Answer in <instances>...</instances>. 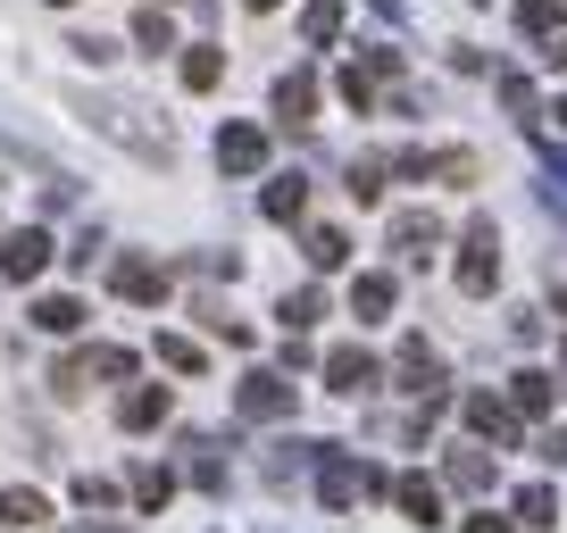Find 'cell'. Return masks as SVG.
Here are the masks:
<instances>
[{
  "label": "cell",
  "instance_id": "obj_1",
  "mask_svg": "<svg viewBox=\"0 0 567 533\" xmlns=\"http://www.w3.org/2000/svg\"><path fill=\"white\" fill-rule=\"evenodd\" d=\"M375 492H392L384 467H359L351 450H334V442L318 450V500L326 509H359V500H375Z\"/></svg>",
  "mask_w": 567,
  "mask_h": 533
},
{
  "label": "cell",
  "instance_id": "obj_2",
  "mask_svg": "<svg viewBox=\"0 0 567 533\" xmlns=\"http://www.w3.org/2000/svg\"><path fill=\"white\" fill-rule=\"evenodd\" d=\"M493 284H501V233H493V217H476L467 242H460V292H467V301H484Z\"/></svg>",
  "mask_w": 567,
  "mask_h": 533
},
{
  "label": "cell",
  "instance_id": "obj_3",
  "mask_svg": "<svg viewBox=\"0 0 567 533\" xmlns=\"http://www.w3.org/2000/svg\"><path fill=\"white\" fill-rule=\"evenodd\" d=\"M234 400H243V417H250V426H276V417H292V384H284L276 367H250Z\"/></svg>",
  "mask_w": 567,
  "mask_h": 533
},
{
  "label": "cell",
  "instance_id": "obj_4",
  "mask_svg": "<svg viewBox=\"0 0 567 533\" xmlns=\"http://www.w3.org/2000/svg\"><path fill=\"white\" fill-rule=\"evenodd\" d=\"M42 266H51V233H42V226L0 233V275H9V284H34Z\"/></svg>",
  "mask_w": 567,
  "mask_h": 533
},
{
  "label": "cell",
  "instance_id": "obj_5",
  "mask_svg": "<svg viewBox=\"0 0 567 533\" xmlns=\"http://www.w3.org/2000/svg\"><path fill=\"white\" fill-rule=\"evenodd\" d=\"M467 433H484V442H517V400H493V391H467L460 400Z\"/></svg>",
  "mask_w": 567,
  "mask_h": 533
},
{
  "label": "cell",
  "instance_id": "obj_6",
  "mask_svg": "<svg viewBox=\"0 0 567 533\" xmlns=\"http://www.w3.org/2000/svg\"><path fill=\"white\" fill-rule=\"evenodd\" d=\"M109 284H117V301L151 309V301H167V266L159 259H117V266H109Z\"/></svg>",
  "mask_w": 567,
  "mask_h": 533
},
{
  "label": "cell",
  "instance_id": "obj_7",
  "mask_svg": "<svg viewBox=\"0 0 567 533\" xmlns=\"http://www.w3.org/2000/svg\"><path fill=\"white\" fill-rule=\"evenodd\" d=\"M392 176H443V184H467L476 176V150H401Z\"/></svg>",
  "mask_w": 567,
  "mask_h": 533
},
{
  "label": "cell",
  "instance_id": "obj_8",
  "mask_svg": "<svg viewBox=\"0 0 567 533\" xmlns=\"http://www.w3.org/2000/svg\"><path fill=\"white\" fill-rule=\"evenodd\" d=\"M217 167H226V176H259L267 167V134L259 125H226V134H217Z\"/></svg>",
  "mask_w": 567,
  "mask_h": 533
},
{
  "label": "cell",
  "instance_id": "obj_9",
  "mask_svg": "<svg viewBox=\"0 0 567 533\" xmlns=\"http://www.w3.org/2000/svg\"><path fill=\"white\" fill-rule=\"evenodd\" d=\"M392 500H401L409 525H443V483H425V475H392Z\"/></svg>",
  "mask_w": 567,
  "mask_h": 533
},
{
  "label": "cell",
  "instance_id": "obj_10",
  "mask_svg": "<svg viewBox=\"0 0 567 533\" xmlns=\"http://www.w3.org/2000/svg\"><path fill=\"white\" fill-rule=\"evenodd\" d=\"M276 117L284 125H309V117H318V75H309V67L276 75Z\"/></svg>",
  "mask_w": 567,
  "mask_h": 533
},
{
  "label": "cell",
  "instance_id": "obj_11",
  "mask_svg": "<svg viewBox=\"0 0 567 533\" xmlns=\"http://www.w3.org/2000/svg\"><path fill=\"white\" fill-rule=\"evenodd\" d=\"M117 426L125 433H151V426H167V384H134L117 400Z\"/></svg>",
  "mask_w": 567,
  "mask_h": 533
},
{
  "label": "cell",
  "instance_id": "obj_12",
  "mask_svg": "<svg viewBox=\"0 0 567 533\" xmlns=\"http://www.w3.org/2000/svg\"><path fill=\"white\" fill-rule=\"evenodd\" d=\"M401 391H417V400H434V391H443V358L425 351L417 334L401 342Z\"/></svg>",
  "mask_w": 567,
  "mask_h": 533
},
{
  "label": "cell",
  "instance_id": "obj_13",
  "mask_svg": "<svg viewBox=\"0 0 567 533\" xmlns=\"http://www.w3.org/2000/svg\"><path fill=\"white\" fill-rule=\"evenodd\" d=\"M326 384L334 391H375V358L359 351V342H342V351H326Z\"/></svg>",
  "mask_w": 567,
  "mask_h": 533
},
{
  "label": "cell",
  "instance_id": "obj_14",
  "mask_svg": "<svg viewBox=\"0 0 567 533\" xmlns=\"http://www.w3.org/2000/svg\"><path fill=\"white\" fill-rule=\"evenodd\" d=\"M434 242H443V226H434L425 209H401V217H392V250H401V259H434Z\"/></svg>",
  "mask_w": 567,
  "mask_h": 533
},
{
  "label": "cell",
  "instance_id": "obj_15",
  "mask_svg": "<svg viewBox=\"0 0 567 533\" xmlns=\"http://www.w3.org/2000/svg\"><path fill=\"white\" fill-rule=\"evenodd\" d=\"M259 209L276 217V226H301V209H309V176H276V184L259 192Z\"/></svg>",
  "mask_w": 567,
  "mask_h": 533
},
{
  "label": "cell",
  "instance_id": "obj_16",
  "mask_svg": "<svg viewBox=\"0 0 567 533\" xmlns=\"http://www.w3.org/2000/svg\"><path fill=\"white\" fill-rule=\"evenodd\" d=\"M517 34L559 42V34H567V9H559V0H517Z\"/></svg>",
  "mask_w": 567,
  "mask_h": 533
},
{
  "label": "cell",
  "instance_id": "obj_17",
  "mask_svg": "<svg viewBox=\"0 0 567 533\" xmlns=\"http://www.w3.org/2000/svg\"><path fill=\"white\" fill-rule=\"evenodd\" d=\"M125 492H134V509L159 516L167 500H176V475H167V467H134V475H125Z\"/></svg>",
  "mask_w": 567,
  "mask_h": 533
},
{
  "label": "cell",
  "instance_id": "obj_18",
  "mask_svg": "<svg viewBox=\"0 0 567 533\" xmlns=\"http://www.w3.org/2000/svg\"><path fill=\"white\" fill-rule=\"evenodd\" d=\"M443 483H460V492H493V459H484V450H451Z\"/></svg>",
  "mask_w": 567,
  "mask_h": 533
},
{
  "label": "cell",
  "instance_id": "obj_19",
  "mask_svg": "<svg viewBox=\"0 0 567 533\" xmlns=\"http://www.w3.org/2000/svg\"><path fill=\"white\" fill-rule=\"evenodd\" d=\"M351 317H359V325L392 317V275H359V284H351Z\"/></svg>",
  "mask_w": 567,
  "mask_h": 533
},
{
  "label": "cell",
  "instance_id": "obj_20",
  "mask_svg": "<svg viewBox=\"0 0 567 533\" xmlns=\"http://www.w3.org/2000/svg\"><path fill=\"white\" fill-rule=\"evenodd\" d=\"M276 317H284V334H309V325L326 317V292H318V284H301V292H284V309H276Z\"/></svg>",
  "mask_w": 567,
  "mask_h": 533
},
{
  "label": "cell",
  "instance_id": "obj_21",
  "mask_svg": "<svg viewBox=\"0 0 567 533\" xmlns=\"http://www.w3.org/2000/svg\"><path fill=\"white\" fill-rule=\"evenodd\" d=\"M301 250H309V266H318V275H334V266L351 259V242H342V226H309V242H301Z\"/></svg>",
  "mask_w": 567,
  "mask_h": 533
},
{
  "label": "cell",
  "instance_id": "obj_22",
  "mask_svg": "<svg viewBox=\"0 0 567 533\" xmlns=\"http://www.w3.org/2000/svg\"><path fill=\"white\" fill-rule=\"evenodd\" d=\"M517 516H526L534 533H550L559 525V492H550V483H526V492H517Z\"/></svg>",
  "mask_w": 567,
  "mask_h": 533
},
{
  "label": "cell",
  "instance_id": "obj_23",
  "mask_svg": "<svg viewBox=\"0 0 567 533\" xmlns=\"http://www.w3.org/2000/svg\"><path fill=\"white\" fill-rule=\"evenodd\" d=\"M217 75H226V51L193 42V51H184V84H193V92H217Z\"/></svg>",
  "mask_w": 567,
  "mask_h": 533
},
{
  "label": "cell",
  "instance_id": "obj_24",
  "mask_svg": "<svg viewBox=\"0 0 567 533\" xmlns=\"http://www.w3.org/2000/svg\"><path fill=\"white\" fill-rule=\"evenodd\" d=\"M509 400H517V417H550V375H509Z\"/></svg>",
  "mask_w": 567,
  "mask_h": 533
},
{
  "label": "cell",
  "instance_id": "obj_25",
  "mask_svg": "<svg viewBox=\"0 0 567 533\" xmlns=\"http://www.w3.org/2000/svg\"><path fill=\"white\" fill-rule=\"evenodd\" d=\"M134 42H142V51H176V25H167V0H151V9L134 18Z\"/></svg>",
  "mask_w": 567,
  "mask_h": 533
},
{
  "label": "cell",
  "instance_id": "obj_26",
  "mask_svg": "<svg viewBox=\"0 0 567 533\" xmlns=\"http://www.w3.org/2000/svg\"><path fill=\"white\" fill-rule=\"evenodd\" d=\"M34 325H42V334H75V325H84V309H75L68 292H51V301H34Z\"/></svg>",
  "mask_w": 567,
  "mask_h": 533
},
{
  "label": "cell",
  "instance_id": "obj_27",
  "mask_svg": "<svg viewBox=\"0 0 567 533\" xmlns=\"http://www.w3.org/2000/svg\"><path fill=\"white\" fill-rule=\"evenodd\" d=\"M301 34L309 42H334L342 34V0H309V9H301Z\"/></svg>",
  "mask_w": 567,
  "mask_h": 533
},
{
  "label": "cell",
  "instance_id": "obj_28",
  "mask_svg": "<svg viewBox=\"0 0 567 533\" xmlns=\"http://www.w3.org/2000/svg\"><path fill=\"white\" fill-rule=\"evenodd\" d=\"M501 101H509V117H517V125H526V134H534V117H543V101H534V84H526V75H501Z\"/></svg>",
  "mask_w": 567,
  "mask_h": 533
},
{
  "label": "cell",
  "instance_id": "obj_29",
  "mask_svg": "<svg viewBox=\"0 0 567 533\" xmlns=\"http://www.w3.org/2000/svg\"><path fill=\"white\" fill-rule=\"evenodd\" d=\"M159 367H176V375H200V342H184V334H159Z\"/></svg>",
  "mask_w": 567,
  "mask_h": 533
},
{
  "label": "cell",
  "instance_id": "obj_30",
  "mask_svg": "<svg viewBox=\"0 0 567 533\" xmlns=\"http://www.w3.org/2000/svg\"><path fill=\"white\" fill-rule=\"evenodd\" d=\"M42 516L51 509H42L34 492H0V525H42Z\"/></svg>",
  "mask_w": 567,
  "mask_h": 533
},
{
  "label": "cell",
  "instance_id": "obj_31",
  "mask_svg": "<svg viewBox=\"0 0 567 533\" xmlns=\"http://www.w3.org/2000/svg\"><path fill=\"white\" fill-rule=\"evenodd\" d=\"M193 483L200 492H226V459H217L209 442H193Z\"/></svg>",
  "mask_w": 567,
  "mask_h": 533
},
{
  "label": "cell",
  "instance_id": "obj_32",
  "mask_svg": "<svg viewBox=\"0 0 567 533\" xmlns=\"http://www.w3.org/2000/svg\"><path fill=\"white\" fill-rule=\"evenodd\" d=\"M75 500H84V509H117V483L109 475H75Z\"/></svg>",
  "mask_w": 567,
  "mask_h": 533
},
{
  "label": "cell",
  "instance_id": "obj_33",
  "mask_svg": "<svg viewBox=\"0 0 567 533\" xmlns=\"http://www.w3.org/2000/svg\"><path fill=\"white\" fill-rule=\"evenodd\" d=\"M92 375H101V384H125V375H134V351H92Z\"/></svg>",
  "mask_w": 567,
  "mask_h": 533
},
{
  "label": "cell",
  "instance_id": "obj_34",
  "mask_svg": "<svg viewBox=\"0 0 567 533\" xmlns=\"http://www.w3.org/2000/svg\"><path fill=\"white\" fill-rule=\"evenodd\" d=\"M375 192H384V159H359L351 167V200H375Z\"/></svg>",
  "mask_w": 567,
  "mask_h": 533
},
{
  "label": "cell",
  "instance_id": "obj_35",
  "mask_svg": "<svg viewBox=\"0 0 567 533\" xmlns=\"http://www.w3.org/2000/svg\"><path fill=\"white\" fill-rule=\"evenodd\" d=\"M68 51H75V59H92V67H109V59H117V42H101V34H75Z\"/></svg>",
  "mask_w": 567,
  "mask_h": 533
},
{
  "label": "cell",
  "instance_id": "obj_36",
  "mask_svg": "<svg viewBox=\"0 0 567 533\" xmlns=\"http://www.w3.org/2000/svg\"><path fill=\"white\" fill-rule=\"evenodd\" d=\"M467 533H517L509 516H467Z\"/></svg>",
  "mask_w": 567,
  "mask_h": 533
},
{
  "label": "cell",
  "instance_id": "obj_37",
  "mask_svg": "<svg viewBox=\"0 0 567 533\" xmlns=\"http://www.w3.org/2000/svg\"><path fill=\"white\" fill-rule=\"evenodd\" d=\"M550 184H567V150H550Z\"/></svg>",
  "mask_w": 567,
  "mask_h": 533
},
{
  "label": "cell",
  "instance_id": "obj_38",
  "mask_svg": "<svg viewBox=\"0 0 567 533\" xmlns=\"http://www.w3.org/2000/svg\"><path fill=\"white\" fill-rule=\"evenodd\" d=\"M75 533H125V525H75Z\"/></svg>",
  "mask_w": 567,
  "mask_h": 533
},
{
  "label": "cell",
  "instance_id": "obj_39",
  "mask_svg": "<svg viewBox=\"0 0 567 533\" xmlns=\"http://www.w3.org/2000/svg\"><path fill=\"white\" fill-rule=\"evenodd\" d=\"M559 391H567V342H559Z\"/></svg>",
  "mask_w": 567,
  "mask_h": 533
},
{
  "label": "cell",
  "instance_id": "obj_40",
  "mask_svg": "<svg viewBox=\"0 0 567 533\" xmlns=\"http://www.w3.org/2000/svg\"><path fill=\"white\" fill-rule=\"evenodd\" d=\"M559 125H567V92H559Z\"/></svg>",
  "mask_w": 567,
  "mask_h": 533
},
{
  "label": "cell",
  "instance_id": "obj_41",
  "mask_svg": "<svg viewBox=\"0 0 567 533\" xmlns=\"http://www.w3.org/2000/svg\"><path fill=\"white\" fill-rule=\"evenodd\" d=\"M250 9H276V0H250Z\"/></svg>",
  "mask_w": 567,
  "mask_h": 533
},
{
  "label": "cell",
  "instance_id": "obj_42",
  "mask_svg": "<svg viewBox=\"0 0 567 533\" xmlns=\"http://www.w3.org/2000/svg\"><path fill=\"white\" fill-rule=\"evenodd\" d=\"M559 309H567V284H559Z\"/></svg>",
  "mask_w": 567,
  "mask_h": 533
},
{
  "label": "cell",
  "instance_id": "obj_43",
  "mask_svg": "<svg viewBox=\"0 0 567 533\" xmlns=\"http://www.w3.org/2000/svg\"><path fill=\"white\" fill-rule=\"evenodd\" d=\"M51 9H68V0H51Z\"/></svg>",
  "mask_w": 567,
  "mask_h": 533
},
{
  "label": "cell",
  "instance_id": "obj_44",
  "mask_svg": "<svg viewBox=\"0 0 567 533\" xmlns=\"http://www.w3.org/2000/svg\"><path fill=\"white\" fill-rule=\"evenodd\" d=\"M9 533H18V525H9Z\"/></svg>",
  "mask_w": 567,
  "mask_h": 533
}]
</instances>
